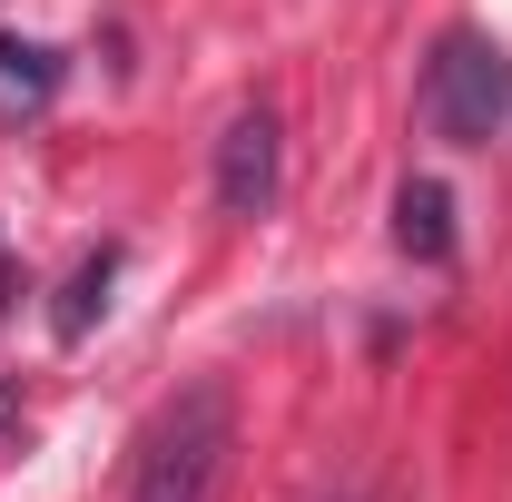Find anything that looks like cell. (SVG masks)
<instances>
[{
	"label": "cell",
	"mask_w": 512,
	"mask_h": 502,
	"mask_svg": "<svg viewBox=\"0 0 512 502\" xmlns=\"http://www.w3.org/2000/svg\"><path fill=\"white\" fill-rule=\"evenodd\" d=\"M227 443H237L227 394H217V384H188V394L148 424V443H138V502H207L217 473H227Z\"/></svg>",
	"instance_id": "cell-1"
},
{
	"label": "cell",
	"mask_w": 512,
	"mask_h": 502,
	"mask_svg": "<svg viewBox=\"0 0 512 502\" xmlns=\"http://www.w3.org/2000/svg\"><path fill=\"white\" fill-rule=\"evenodd\" d=\"M424 119H434V138H453V148H493V138H503L512 60L483 30H444V40H434V60H424Z\"/></svg>",
	"instance_id": "cell-2"
},
{
	"label": "cell",
	"mask_w": 512,
	"mask_h": 502,
	"mask_svg": "<svg viewBox=\"0 0 512 502\" xmlns=\"http://www.w3.org/2000/svg\"><path fill=\"white\" fill-rule=\"evenodd\" d=\"M276 178H286V138H276V109L256 99V109H237L217 128V207L227 217H266Z\"/></svg>",
	"instance_id": "cell-3"
},
{
	"label": "cell",
	"mask_w": 512,
	"mask_h": 502,
	"mask_svg": "<svg viewBox=\"0 0 512 502\" xmlns=\"http://www.w3.org/2000/svg\"><path fill=\"white\" fill-rule=\"evenodd\" d=\"M394 247L414 266H453V188L444 178H404L394 188Z\"/></svg>",
	"instance_id": "cell-4"
},
{
	"label": "cell",
	"mask_w": 512,
	"mask_h": 502,
	"mask_svg": "<svg viewBox=\"0 0 512 502\" xmlns=\"http://www.w3.org/2000/svg\"><path fill=\"white\" fill-rule=\"evenodd\" d=\"M109 276H119V247H99V256H79V276L60 286V345H89V325L109 315Z\"/></svg>",
	"instance_id": "cell-5"
},
{
	"label": "cell",
	"mask_w": 512,
	"mask_h": 502,
	"mask_svg": "<svg viewBox=\"0 0 512 502\" xmlns=\"http://www.w3.org/2000/svg\"><path fill=\"white\" fill-rule=\"evenodd\" d=\"M60 89V50L50 40H0V99L10 109H40Z\"/></svg>",
	"instance_id": "cell-6"
},
{
	"label": "cell",
	"mask_w": 512,
	"mask_h": 502,
	"mask_svg": "<svg viewBox=\"0 0 512 502\" xmlns=\"http://www.w3.org/2000/svg\"><path fill=\"white\" fill-rule=\"evenodd\" d=\"M10 414H20V394H10V384H0V424H10Z\"/></svg>",
	"instance_id": "cell-7"
}]
</instances>
